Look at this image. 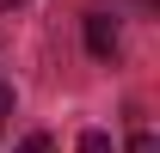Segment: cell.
<instances>
[{
    "instance_id": "6da1fadb",
    "label": "cell",
    "mask_w": 160,
    "mask_h": 153,
    "mask_svg": "<svg viewBox=\"0 0 160 153\" xmlns=\"http://www.w3.org/2000/svg\"><path fill=\"white\" fill-rule=\"evenodd\" d=\"M86 49L99 61L117 55V19H111V12H86Z\"/></svg>"
},
{
    "instance_id": "7a4b0ae2",
    "label": "cell",
    "mask_w": 160,
    "mask_h": 153,
    "mask_svg": "<svg viewBox=\"0 0 160 153\" xmlns=\"http://www.w3.org/2000/svg\"><path fill=\"white\" fill-rule=\"evenodd\" d=\"M80 153H117V141H111L105 129H86L80 135Z\"/></svg>"
},
{
    "instance_id": "3957f363",
    "label": "cell",
    "mask_w": 160,
    "mask_h": 153,
    "mask_svg": "<svg viewBox=\"0 0 160 153\" xmlns=\"http://www.w3.org/2000/svg\"><path fill=\"white\" fill-rule=\"evenodd\" d=\"M12 153H56V141H49V135H25Z\"/></svg>"
},
{
    "instance_id": "277c9868",
    "label": "cell",
    "mask_w": 160,
    "mask_h": 153,
    "mask_svg": "<svg viewBox=\"0 0 160 153\" xmlns=\"http://www.w3.org/2000/svg\"><path fill=\"white\" fill-rule=\"evenodd\" d=\"M129 153H160V141H154L148 129H136V135H129Z\"/></svg>"
},
{
    "instance_id": "5b68a950",
    "label": "cell",
    "mask_w": 160,
    "mask_h": 153,
    "mask_svg": "<svg viewBox=\"0 0 160 153\" xmlns=\"http://www.w3.org/2000/svg\"><path fill=\"white\" fill-rule=\"evenodd\" d=\"M6 110H12V86H0V116H6Z\"/></svg>"
},
{
    "instance_id": "8992f818",
    "label": "cell",
    "mask_w": 160,
    "mask_h": 153,
    "mask_svg": "<svg viewBox=\"0 0 160 153\" xmlns=\"http://www.w3.org/2000/svg\"><path fill=\"white\" fill-rule=\"evenodd\" d=\"M0 6H19V0H0Z\"/></svg>"
}]
</instances>
